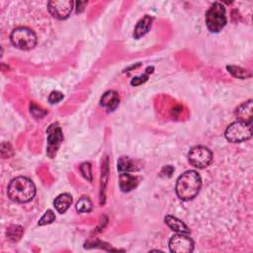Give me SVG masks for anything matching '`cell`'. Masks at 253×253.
Masks as SVG:
<instances>
[{
    "mask_svg": "<svg viewBox=\"0 0 253 253\" xmlns=\"http://www.w3.org/2000/svg\"><path fill=\"white\" fill-rule=\"evenodd\" d=\"M202 187V178L195 170H188L181 174L175 186L178 198L182 201L193 200L200 192Z\"/></svg>",
    "mask_w": 253,
    "mask_h": 253,
    "instance_id": "obj_1",
    "label": "cell"
},
{
    "mask_svg": "<svg viewBox=\"0 0 253 253\" xmlns=\"http://www.w3.org/2000/svg\"><path fill=\"white\" fill-rule=\"evenodd\" d=\"M7 194L13 202L20 204L28 203L36 195V186L29 178L19 176L11 180L7 188Z\"/></svg>",
    "mask_w": 253,
    "mask_h": 253,
    "instance_id": "obj_2",
    "label": "cell"
},
{
    "mask_svg": "<svg viewBox=\"0 0 253 253\" xmlns=\"http://www.w3.org/2000/svg\"><path fill=\"white\" fill-rule=\"evenodd\" d=\"M226 7L221 2H215L206 13V25L210 32L219 33L227 25Z\"/></svg>",
    "mask_w": 253,
    "mask_h": 253,
    "instance_id": "obj_3",
    "label": "cell"
},
{
    "mask_svg": "<svg viewBox=\"0 0 253 253\" xmlns=\"http://www.w3.org/2000/svg\"><path fill=\"white\" fill-rule=\"evenodd\" d=\"M12 45L22 51H30L37 46L38 38L33 30L27 27H18L10 35Z\"/></svg>",
    "mask_w": 253,
    "mask_h": 253,
    "instance_id": "obj_4",
    "label": "cell"
},
{
    "mask_svg": "<svg viewBox=\"0 0 253 253\" xmlns=\"http://www.w3.org/2000/svg\"><path fill=\"white\" fill-rule=\"evenodd\" d=\"M225 137L228 142L232 144L243 143L252 137V124L242 121H235L232 123L225 132Z\"/></svg>",
    "mask_w": 253,
    "mask_h": 253,
    "instance_id": "obj_5",
    "label": "cell"
},
{
    "mask_svg": "<svg viewBox=\"0 0 253 253\" xmlns=\"http://www.w3.org/2000/svg\"><path fill=\"white\" fill-rule=\"evenodd\" d=\"M190 164L196 168H206L213 161V153L204 146H196L188 152Z\"/></svg>",
    "mask_w": 253,
    "mask_h": 253,
    "instance_id": "obj_6",
    "label": "cell"
},
{
    "mask_svg": "<svg viewBox=\"0 0 253 253\" xmlns=\"http://www.w3.org/2000/svg\"><path fill=\"white\" fill-rule=\"evenodd\" d=\"M47 134H48L47 154L49 157L54 158L63 141V135L61 126L57 123H54L49 126L47 130Z\"/></svg>",
    "mask_w": 253,
    "mask_h": 253,
    "instance_id": "obj_7",
    "label": "cell"
},
{
    "mask_svg": "<svg viewBox=\"0 0 253 253\" xmlns=\"http://www.w3.org/2000/svg\"><path fill=\"white\" fill-rule=\"evenodd\" d=\"M169 250L173 253H190L194 251L195 243L186 233H176L169 240Z\"/></svg>",
    "mask_w": 253,
    "mask_h": 253,
    "instance_id": "obj_8",
    "label": "cell"
},
{
    "mask_svg": "<svg viewBox=\"0 0 253 253\" xmlns=\"http://www.w3.org/2000/svg\"><path fill=\"white\" fill-rule=\"evenodd\" d=\"M73 5L74 3L71 0H58V1H50L48 3V9L55 18L65 20L70 16Z\"/></svg>",
    "mask_w": 253,
    "mask_h": 253,
    "instance_id": "obj_9",
    "label": "cell"
},
{
    "mask_svg": "<svg viewBox=\"0 0 253 253\" xmlns=\"http://www.w3.org/2000/svg\"><path fill=\"white\" fill-rule=\"evenodd\" d=\"M235 115L239 121L251 124L252 123V115H253V101L252 99L247 100L240 104L236 110Z\"/></svg>",
    "mask_w": 253,
    "mask_h": 253,
    "instance_id": "obj_10",
    "label": "cell"
},
{
    "mask_svg": "<svg viewBox=\"0 0 253 253\" xmlns=\"http://www.w3.org/2000/svg\"><path fill=\"white\" fill-rule=\"evenodd\" d=\"M120 103L119 95L116 91L109 90L103 94V96L100 99V105L105 108L107 111L112 112L117 109Z\"/></svg>",
    "mask_w": 253,
    "mask_h": 253,
    "instance_id": "obj_11",
    "label": "cell"
},
{
    "mask_svg": "<svg viewBox=\"0 0 253 253\" xmlns=\"http://www.w3.org/2000/svg\"><path fill=\"white\" fill-rule=\"evenodd\" d=\"M138 184H139V179L128 172L121 173L119 176L120 189L125 193L134 190L138 186Z\"/></svg>",
    "mask_w": 253,
    "mask_h": 253,
    "instance_id": "obj_12",
    "label": "cell"
},
{
    "mask_svg": "<svg viewBox=\"0 0 253 253\" xmlns=\"http://www.w3.org/2000/svg\"><path fill=\"white\" fill-rule=\"evenodd\" d=\"M164 223L166 224V226L168 228H169L170 230H172L175 232L186 233V234L190 233V229L187 227V225L184 222H182L181 220L177 219L176 217L167 215L164 218Z\"/></svg>",
    "mask_w": 253,
    "mask_h": 253,
    "instance_id": "obj_13",
    "label": "cell"
},
{
    "mask_svg": "<svg viewBox=\"0 0 253 253\" xmlns=\"http://www.w3.org/2000/svg\"><path fill=\"white\" fill-rule=\"evenodd\" d=\"M152 21H153V18L151 16H149V15H146L144 18H142L138 22L137 26L135 27L134 38L135 39H140V38L144 37L146 34H148V31L151 28Z\"/></svg>",
    "mask_w": 253,
    "mask_h": 253,
    "instance_id": "obj_14",
    "label": "cell"
},
{
    "mask_svg": "<svg viewBox=\"0 0 253 253\" xmlns=\"http://www.w3.org/2000/svg\"><path fill=\"white\" fill-rule=\"evenodd\" d=\"M72 204V196L68 193H63L59 195L55 201L54 206L60 214H64Z\"/></svg>",
    "mask_w": 253,
    "mask_h": 253,
    "instance_id": "obj_15",
    "label": "cell"
},
{
    "mask_svg": "<svg viewBox=\"0 0 253 253\" xmlns=\"http://www.w3.org/2000/svg\"><path fill=\"white\" fill-rule=\"evenodd\" d=\"M118 170L121 173H126V172H131V171H135L138 170V167L135 161H133L131 158L129 157H121L118 160Z\"/></svg>",
    "mask_w": 253,
    "mask_h": 253,
    "instance_id": "obj_16",
    "label": "cell"
},
{
    "mask_svg": "<svg viewBox=\"0 0 253 253\" xmlns=\"http://www.w3.org/2000/svg\"><path fill=\"white\" fill-rule=\"evenodd\" d=\"M75 209L78 213H90L93 209V204L88 197H81L77 201Z\"/></svg>",
    "mask_w": 253,
    "mask_h": 253,
    "instance_id": "obj_17",
    "label": "cell"
},
{
    "mask_svg": "<svg viewBox=\"0 0 253 253\" xmlns=\"http://www.w3.org/2000/svg\"><path fill=\"white\" fill-rule=\"evenodd\" d=\"M227 69L233 77L238 78V79H246V78L251 77V73L248 70H246L240 66L228 65Z\"/></svg>",
    "mask_w": 253,
    "mask_h": 253,
    "instance_id": "obj_18",
    "label": "cell"
},
{
    "mask_svg": "<svg viewBox=\"0 0 253 253\" xmlns=\"http://www.w3.org/2000/svg\"><path fill=\"white\" fill-rule=\"evenodd\" d=\"M22 233H23V228L20 226H11L7 230V236L12 241L18 240L21 237Z\"/></svg>",
    "mask_w": 253,
    "mask_h": 253,
    "instance_id": "obj_19",
    "label": "cell"
},
{
    "mask_svg": "<svg viewBox=\"0 0 253 253\" xmlns=\"http://www.w3.org/2000/svg\"><path fill=\"white\" fill-rule=\"evenodd\" d=\"M55 221H56L55 213L53 212L52 210H48L47 212L44 214V216L40 219L38 225L41 226V227H43V226H46V225H50V224L54 223Z\"/></svg>",
    "mask_w": 253,
    "mask_h": 253,
    "instance_id": "obj_20",
    "label": "cell"
},
{
    "mask_svg": "<svg viewBox=\"0 0 253 253\" xmlns=\"http://www.w3.org/2000/svg\"><path fill=\"white\" fill-rule=\"evenodd\" d=\"M80 172L88 181H92V167L89 162H84L80 165Z\"/></svg>",
    "mask_w": 253,
    "mask_h": 253,
    "instance_id": "obj_21",
    "label": "cell"
},
{
    "mask_svg": "<svg viewBox=\"0 0 253 253\" xmlns=\"http://www.w3.org/2000/svg\"><path fill=\"white\" fill-rule=\"evenodd\" d=\"M150 71H147L146 73L140 75V76H137V77H134L133 80L131 81V84L133 86H138V85H141V84L145 83L148 79V73Z\"/></svg>",
    "mask_w": 253,
    "mask_h": 253,
    "instance_id": "obj_22",
    "label": "cell"
},
{
    "mask_svg": "<svg viewBox=\"0 0 253 253\" xmlns=\"http://www.w3.org/2000/svg\"><path fill=\"white\" fill-rule=\"evenodd\" d=\"M31 114L35 117V118H43L46 114H47V112L45 111V110H43V109H41L40 107H38L37 105H35V104H32L31 105Z\"/></svg>",
    "mask_w": 253,
    "mask_h": 253,
    "instance_id": "obj_23",
    "label": "cell"
},
{
    "mask_svg": "<svg viewBox=\"0 0 253 253\" xmlns=\"http://www.w3.org/2000/svg\"><path fill=\"white\" fill-rule=\"evenodd\" d=\"M63 99V94L60 91H53L49 96V102L51 104H57Z\"/></svg>",
    "mask_w": 253,
    "mask_h": 253,
    "instance_id": "obj_24",
    "label": "cell"
},
{
    "mask_svg": "<svg viewBox=\"0 0 253 253\" xmlns=\"http://www.w3.org/2000/svg\"><path fill=\"white\" fill-rule=\"evenodd\" d=\"M173 171H174V168L172 166H170V165H168V166H165V167L162 168V170L160 172V175L162 176L163 174H165L166 177H170L172 175Z\"/></svg>",
    "mask_w": 253,
    "mask_h": 253,
    "instance_id": "obj_25",
    "label": "cell"
},
{
    "mask_svg": "<svg viewBox=\"0 0 253 253\" xmlns=\"http://www.w3.org/2000/svg\"><path fill=\"white\" fill-rule=\"evenodd\" d=\"M76 13H81L84 10V6L87 4V2H76Z\"/></svg>",
    "mask_w": 253,
    "mask_h": 253,
    "instance_id": "obj_26",
    "label": "cell"
}]
</instances>
